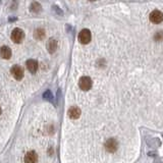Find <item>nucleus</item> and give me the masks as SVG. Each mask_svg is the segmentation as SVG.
Wrapping results in <instances>:
<instances>
[{
  "label": "nucleus",
  "instance_id": "f257e3e1",
  "mask_svg": "<svg viewBox=\"0 0 163 163\" xmlns=\"http://www.w3.org/2000/svg\"><path fill=\"white\" fill-rule=\"evenodd\" d=\"M92 85H93V82L91 80V78L89 76H82L79 81V86H80L81 90L83 91H89L91 88H92Z\"/></svg>",
  "mask_w": 163,
  "mask_h": 163
},
{
  "label": "nucleus",
  "instance_id": "f03ea898",
  "mask_svg": "<svg viewBox=\"0 0 163 163\" xmlns=\"http://www.w3.org/2000/svg\"><path fill=\"white\" fill-rule=\"evenodd\" d=\"M91 39H92V35H91L90 30H88V29L82 30L79 34V41L82 44H88V43H90Z\"/></svg>",
  "mask_w": 163,
  "mask_h": 163
},
{
  "label": "nucleus",
  "instance_id": "7ed1b4c3",
  "mask_svg": "<svg viewBox=\"0 0 163 163\" xmlns=\"http://www.w3.org/2000/svg\"><path fill=\"white\" fill-rule=\"evenodd\" d=\"M25 38V33L20 28H15L13 29L12 33H11V40L13 41L14 43H21L23 39Z\"/></svg>",
  "mask_w": 163,
  "mask_h": 163
},
{
  "label": "nucleus",
  "instance_id": "20e7f679",
  "mask_svg": "<svg viewBox=\"0 0 163 163\" xmlns=\"http://www.w3.org/2000/svg\"><path fill=\"white\" fill-rule=\"evenodd\" d=\"M105 149L109 153L116 152L117 149H118V143H117V141L113 138L108 139V140L106 141V143H105Z\"/></svg>",
  "mask_w": 163,
  "mask_h": 163
},
{
  "label": "nucleus",
  "instance_id": "39448f33",
  "mask_svg": "<svg viewBox=\"0 0 163 163\" xmlns=\"http://www.w3.org/2000/svg\"><path fill=\"white\" fill-rule=\"evenodd\" d=\"M149 18L151 21V23H160L161 21H163V12H161L160 10H153L152 12L150 13Z\"/></svg>",
  "mask_w": 163,
  "mask_h": 163
},
{
  "label": "nucleus",
  "instance_id": "423d86ee",
  "mask_svg": "<svg viewBox=\"0 0 163 163\" xmlns=\"http://www.w3.org/2000/svg\"><path fill=\"white\" fill-rule=\"evenodd\" d=\"M10 73L15 80L21 81L23 78V69L20 65H13L10 69Z\"/></svg>",
  "mask_w": 163,
  "mask_h": 163
},
{
  "label": "nucleus",
  "instance_id": "0eeeda50",
  "mask_svg": "<svg viewBox=\"0 0 163 163\" xmlns=\"http://www.w3.org/2000/svg\"><path fill=\"white\" fill-rule=\"evenodd\" d=\"M26 65H27L28 70L32 73H35L38 70V68H39V64H38V62L35 59H29Z\"/></svg>",
  "mask_w": 163,
  "mask_h": 163
},
{
  "label": "nucleus",
  "instance_id": "6e6552de",
  "mask_svg": "<svg viewBox=\"0 0 163 163\" xmlns=\"http://www.w3.org/2000/svg\"><path fill=\"white\" fill-rule=\"evenodd\" d=\"M81 109L79 108V107H76V106H73L70 107V108L68 109V116L70 117L71 119H78L79 117L81 116Z\"/></svg>",
  "mask_w": 163,
  "mask_h": 163
},
{
  "label": "nucleus",
  "instance_id": "1a4fd4ad",
  "mask_svg": "<svg viewBox=\"0 0 163 163\" xmlns=\"http://www.w3.org/2000/svg\"><path fill=\"white\" fill-rule=\"evenodd\" d=\"M38 161V155L35 151H30L26 154L25 156V162L27 163H35Z\"/></svg>",
  "mask_w": 163,
  "mask_h": 163
},
{
  "label": "nucleus",
  "instance_id": "9d476101",
  "mask_svg": "<svg viewBox=\"0 0 163 163\" xmlns=\"http://www.w3.org/2000/svg\"><path fill=\"white\" fill-rule=\"evenodd\" d=\"M0 57L3 59H9L11 57V49L7 46H2L0 49Z\"/></svg>",
  "mask_w": 163,
  "mask_h": 163
},
{
  "label": "nucleus",
  "instance_id": "9b49d317",
  "mask_svg": "<svg viewBox=\"0 0 163 163\" xmlns=\"http://www.w3.org/2000/svg\"><path fill=\"white\" fill-rule=\"evenodd\" d=\"M45 36H46V34H45V31L43 29H37L34 32V38L37 40H44Z\"/></svg>",
  "mask_w": 163,
  "mask_h": 163
},
{
  "label": "nucleus",
  "instance_id": "f8f14e48",
  "mask_svg": "<svg viewBox=\"0 0 163 163\" xmlns=\"http://www.w3.org/2000/svg\"><path fill=\"white\" fill-rule=\"evenodd\" d=\"M57 48V41L55 39H50L48 42V51L50 53H54V51Z\"/></svg>",
  "mask_w": 163,
  "mask_h": 163
},
{
  "label": "nucleus",
  "instance_id": "ddd939ff",
  "mask_svg": "<svg viewBox=\"0 0 163 163\" xmlns=\"http://www.w3.org/2000/svg\"><path fill=\"white\" fill-rule=\"evenodd\" d=\"M41 8H42V7H41V5L38 3V2H33L32 5H31V10H32L33 12H36V13L40 12Z\"/></svg>",
  "mask_w": 163,
  "mask_h": 163
},
{
  "label": "nucleus",
  "instance_id": "4468645a",
  "mask_svg": "<svg viewBox=\"0 0 163 163\" xmlns=\"http://www.w3.org/2000/svg\"><path fill=\"white\" fill-rule=\"evenodd\" d=\"M154 40L157 41V42H161V41H163V32L162 31H159V32H157L156 34L154 35Z\"/></svg>",
  "mask_w": 163,
  "mask_h": 163
},
{
  "label": "nucleus",
  "instance_id": "2eb2a0df",
  "mask_svg": "<svg viewBox=\"0 0 163 163\" xmlns=\"http://www.w3.org/2000/svg\"><path fill=\"white\" fill-rule=\"evenodd\" d=\"M43 97H44L45 100H48V101H52V98H53V96H52L51 92H50V91L48 90V91H46V92L44 93Z\"/></svg>",
  "mask_w": 163,
  "mask_h": 163
},
{
  "label": "nucleus",
  "instance_id": "dca6fc26",
  "mask_svg": "<svg viewBox=\"0 0 163 163\" xmlns=\"http://www.w3.org/2000/svg\"><path fill=\"white\" fill-rule=\"evenodd\" d=\"M89 1H96V0H89Z\"/></svg>",
  "mask_w": 163,
  "mask_h": 163
},
{
  "label": "nucleus",
  "instance_id": "f3484780",
  "mask_svg": "<svg viewBox=\"0 0 163 163\" xmlns=\"http://www.w3.org/2000/svg\"><path fill=\"white\" fill-rule=\"evenodd\" d=\"M0 114H1V107H0Z\"/></svg>",
  "mask_w": 163,
  "mask_h": 163
}]
</instances>
